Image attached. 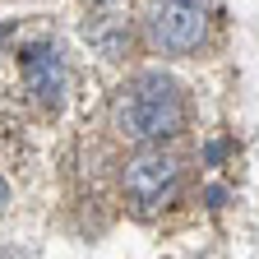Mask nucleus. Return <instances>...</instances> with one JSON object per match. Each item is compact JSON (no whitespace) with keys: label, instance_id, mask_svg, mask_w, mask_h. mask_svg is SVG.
<instances>
[{"label":"nucleus","instance_id":"1","mask_svg":"<svg viewBox=\"0 0 259 259\" xmlns=\"http://www.w3.org/2000/svg\"><path fill=\"white\" fill-rule=\"evenodd\" d=\"M111 125L130 144H144V148H157L176 135L190 130V97L185 88L162 74V70H144L135 79H125L111 97Z\"/></svg>","mask_w":259,"mask_h":259},{"label":"nucleus","instance_id":"2","mask_svg":"<svg viewBox=\"0 0 259 259\" xmlns=\"http://www.w3.org/2000/svg\"><path fill=\"white\" fill-rule=\"evenodd\" d=\"M125 199L139 218H153L162 208H171L181 199V185H185V162L171 153V148H139L135 157L125 162Z\"/></svg>","mask_w":259,"mask_h":259},{"label":"nucleus","instance_id":"3","mask_svg":"<svg viewBox=\"0 0 259 259\" xmlns=\"http://www.w3.org/2000/svg\"><path fill=\"white\" fill-rule=\"evenodd\" d=\"M148 42L162 56H194L208 42L213 28V0H148Z\"/></svg>","mask_w":259,"mask_h":259},{"label":"nucleus","instance_id":"4","mask_svg":"<svg viewBox=\"0 0 259 259\" xmlns=\"http://www.w3.org/2000/svg\"><path fill=\"white\" fill-rule=\"evenodd\" d=\"M19 74H23V88L37 97V107H47V111L60 107V97H65V60H60V51H56L51 42L23 47Z\"/></svg>","mask_w":259,"mask_h":259},{"label":"nucleus","instance_id":"5","mask_svg":"<svg viewBox=\"0 0 259 259\" xmlns=\"http://www.w3.org/2000/svg\"><path fill=\"white\" fill-rule=\"evenodd\" d=\"M5 204H10V185L0 181V213H5Z\"/></svg>","mask_w":259,"mask_h":259},{"label":"nucleus","instance_id":"6","mask_svg":"<svg viewBox=\"0 0 259 259\" xmlns=\"http://www.w3.org/2000/svg\"><path fill=\"white\" fill-rule=\"evenodd\" d=\"M97 5H102V0H97Z\"/></svg>","mask_w":259,"mask_h":259}]
</instances>
